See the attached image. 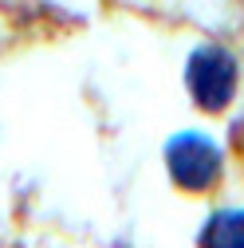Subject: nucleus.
<instances>
[{"label": "nucleus", "mask_w": 244, "mask_h": 248, "mask_svg": "<svg viewBox=\"0 0 244 248\" xmlns=\"http://www.w3.org/2000/svg\"><path fill=\"white\" fill-rule=\"evenodd\" d=\"M236 83H240V67H236V55L229 47L201 44V47L189 51V59H185V91L205 114L229 110V103L236 99Z\"/></svg>", "instance_id": "obj_1"}, {"label": "nucleus", "mask_w": 244, "mask_h": 248, "mask_svg": "<svg viewBox=\"0 0 244 248\" xmlns=\"http://www.w3.org/2000/svg\"><path fill=\"white\" fill-rule=\"evenodd\" d=\"M166 170L169 181L185 193H209L225 173V154L201 130H181L166 142Z\"/></svg>", "instance_id": "obj_2"}, {"label": "nucleus", "mask_w": 244, "mask_h": 248, "mask_svg": "<svg viewBox=\"0 0 244 248\" xmlns=\"http://www.w3.org/2000/svg\"><path fill=\"white\" fill-rule=\"evenodd\" d=\"M201 244L213 248H244V209H217L201 229Z\"/></svg>", "instance_id": "obj_3"}]
</instances>
